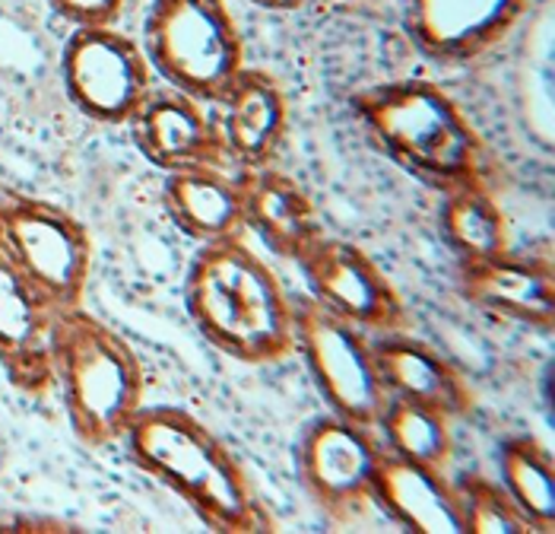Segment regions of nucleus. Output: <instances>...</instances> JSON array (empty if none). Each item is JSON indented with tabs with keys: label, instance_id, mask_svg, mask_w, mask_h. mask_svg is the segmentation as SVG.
<instances>
[{
	"label": "nucleus",
	"instance_id": "nucleus-1",
	"mask_svg": "<svg viewBox=\"0 0 555 534\" xmlns=\"http://www.w3.org/2000/svg\"><path fill=\"white\" fill-rule=\"evenodd\" d=\"M130 465L175 493L210 532L260 534L276 522L238 455L191 410L146 404L125 436Z\"/></svg>",
	"mask_w": 555,
	"mask_h": 534
},
{
	"label": "nucleus",
	"instance_id": "nucleus-2",
	"mask_svg": "<svg viewBox=\"0 0 555 534\" xmlns=\"http://www.w3.org/2000/svg\"><path fill=\"white\" fill-rule=\"evenodd\" d=\"M349 105L387 160L426 188L438 194L473 185L495 188V156L486 137L444 87L397 77L352 92Z\"/></svg>",
	"mask_w": 555,
	"mask_h": 534
},
{
	"label": "nucleus",
	"instance_id": "nucleus-3",
	"mask_svg": "<svg viewBox=\"0 0 555 534\" xmlns=\"http://www.w3.org/2000/svg\"><path fill=\"white\" fill-rule=\"evenodd\" d=\"M184 309L204 341L238 363L270 366L296 354V300L245 236L197 245Z\"/></svg>",
	"mask_w": 555,
	"mask_h": 534
},
{
	"label": "nucleus",
	"instance_id": "nucleus-4",
	"mask_svg": "<svg viewBox=\"0 0 555 534\" xmlns=\"http://www.w3.org/2000/svg\"><path fill=\"white\" fill-rule=\"evenodd\" d=\"M54 392L70 433L89 448H108L125 443L146 407V372L125 334L86 306H64L54 328Z\"/></svg>",
	"mask_w": 555,
	"mask_h": 534
},
{
	"label": "nucleus",
	"instance_id": "nucleus-5",
	"mask_svg": "<svg viewBox=\"0 0 555 534\" xmlns=\"http://www.w3.org/2000/svg\"><path fill=\"white\" fill-rule=\"evenodd\" d=\"M143 51L159 84L216 105L248 67L238 23L225 0H153Z\"/></svg>",
	"mask_w": 555,
	"mask_h": 534
},
{
	"label": "nucleus",
	"instance_id": "nucleus-6",
	"mask_svg": "<svg viewBox=\"0 0 555 534\" xmlns=\"http://www.w3.org/2000/svg\"><path fill=\"white\" fill-rule=\"evenodd\" d=\"M0 258L39 283L57 306H83L92 236L67 207L0 181Z\"/></svg>",
	"mask_w": 555,
	"mask_h": 534
},
{
	"label": "nucleus",
	"instance_id": "nucleus-7",
	"mask_svg": "<svg viewBox=\"0 0 555 534\" xmlns=\"http://www.w3.org/2000/svg\"><path fill=\"white\" fill-rule=\"evenodd\" d=\"M296 354L305 359L308 376L331 414L375 430L387 404V389L372 334L305 296L296 303Z\"/></svg>",
	"mask_w": 555,
	"mask_h": 534
},
{
	"label": "nucleus",
	"instance_id": "nucleus-8",
	"mask_svg": "<svg viewBox=\"0 0 555 534\" xmlns=\"http://www.w3.org/2000/svg\"><path fill=\"white\" fill-rule=\"evenodd\" d=\"M61 80L86 118L108 128H128L159 84L140 39L118 26H74L61 51Z\"/></svg>",
	"mask_w": 555,
	"mask_h": 534
},
{
	"label": "nucleus",
	"instance_id": "nucleus-9",
	"mask_svg": "<svg viewBox=\"0 0 555 534\" xmlns=\"http://www.w3.org/2000/svg\"><path fill=\"white\" fill-rule=\"evenodd\" d=\"M299 270L305 274L308 296L359 331L372 338L413 331L406 300L365 249L324 232L299 258Z\"/></svg>",
	"mask_w": 555,
	"mask_h": 534
},
{
	"label": "nucleus",
	"instance_id": "nucleus-10",
	"mask_svg": "<svg viewBox=\"0 0 555 534\" xmlns=\"http://www.w3.org/2000/svg\"><path fill=\"white\" fill-rule=\"evenodd\" d=\"M382 461V440L372 427L340 414L314 417L301 430L296 474L305 496L327 519H352L372 506V484Z\"/></svg>",
	"mask_w": 555,
	"mask_h": 534
},
{
	"label": "nucleus",
	"instance_id": "nucleus-11",
	"mask_svg": "<svg viewBox=\"0 0 555 534\" xmlns=\"http://www.w3.org/2000/svg\"><path fill=\"white\" fill-rule=\"evenodd\" d=\"M400 7L416 51L441 67H461L512 36L527 0H400Z\"/></svg>",
	"mask_w": 555,
	"mask_h": 534
},
{
	"label": "nucleus",
	"instance_id": "nucleus-12",
	"mask_svg": "<svg viewBox=\"0 0 555 534\" xmlns=\"http://www.w3.org/2000/svg\"><path fill=\"white\" fill-rule=\"evenodd\" d=\"M57 306L39 283L0 258V372L26 398L54 392Z\"/></svg>",
	"mask_w": 555,
	"mask_h": 534
},
{
	"label": "nucleus",
	"instance_id": "nucleus-13",
	"mask_svg": "<svg viewBox=\"0 0 555 534\" xmlns=\"http://www.w3.org/2000/svg\"><path fill=\"white\" fill-rule=\"evenodd\" d=\"M140 156L159 173L194 166H232L216 125L214 105L156 84L128 125Z\"/></svg>",
	"mask_w": 555,
	"mask_h": 534
},
{
	"label": "nucleus",
	"instance_id": "nucleus-14",
	"mask_svg": "<svg viewBox=\"0 0 555 534\" xmlns=\"http://www.w3.org/2000/svg\"><path fill=\"white\" fill-rule=\"evenodd\" d=\"M457 293L473 309L550 334L555 321V274L546 255L457 258Z\"/></svg>",
	"mask_w": 555,
	"mask_h": 534
},
{
	"label": "nucleus",
	"instance_id": "nucleus-15",
	"mask_svg": "<svg viewBox=\"0 0 555 534\" xmlns=\"http://www.w3.org/2000/svg\"><path fill=\"white\" fill-rule=\"evenodd\" d=\"M232 169L270 166L289 131V99L270 71L245 67L214 105Z\"/></svg>",
	"mask_w": 555,
	"mask_h": 534
},
{
	"label": "nucleus",
	"instance_id": "nucleus-16",
	"mask_svg": "<svg viewBox=\"0 0 555 534\" xmlns=\"http://www.w3.org/2000/svg\"><path fill=\"white\" fill-rule=\"evenodd\" d=\"M235 176L245 204V232L257 236V242L280 262L299 265L301 255L324 236L311 194L276 163L235 169Z\"/></svg>",
	"mask_w": 555,
	"mask_h": 534
},
{
	"label": "nucleus",
	"instance_id": "nucleus-17",
	"mask_svg": "<svg viewBox=\"0 0 555 534\" xmlns=\"http://www.w3.org/2000/svg\"><path fill=\"white\" fill-rule=\"evenodd\" d=\"M372 347H375L387 398L428 404L448 414L454 423L467 420L476 410V392L464 369L438 347L413 338V331L372 338Z\"/></svg>",
	"mask_w": 555,
	"mask_h": 534
},
{
	"label": "nucleus",
	"instance_id": "nucleus-18",
	"mask_svg": "<svg viewBox=\"0 0 555 534\" xmlns=\"http://www.w3.org/2000/svg\"><path fill=\"white\" fill-rule=\"evenodd\" d=\"M372 506L406 532L467 534L454 478L441 468L390 455L385 448L372 484Z\"/></svg>",
	"mask_w": 555,
	"mask_h": 534
},
{
	"label": "nucleus",
	"instance_id": "nucleus-19",
	"mask_svg": "<svg viewBox=\"0 0 555 534\" xmlns=\"http://www.w3.org/2000/svg\"><path fill=\"white\" fill-rule=\"evenodd\" d=\"M163 207L181 236L197 245L248 236L242 188L232 166H194L166 173Z\"/></svg>",
	"mask_w": 555,
	"mask_h": 534
},
{
	"label": "nucleus",
	"instance_id": "nucleus-20",
	"mask_svg": "<svg viewBox=\"0 0 555 534\" xmlns=\"http://www.w3.org/2000/svg\"><path fill=\"white\" fill-rule=\"evenodd\" d=\"M499 481L512 493L533 534L555 532V465L550 445L533 433H514L499 448Z\"/></svg>",
	"mask_w": 555,
	"mask_h": 534
},
{
	"label": "nucleus",
	"instance_id": "nucleus-21",
	"mask_svg": "<svg viewBox=\"0 0 555 534\" xmlns=\"http://www.w3.org/2000/svg\"><path fill=\"white\" fill-rule=\"evenodd\" d=\"M441 236L457 258H486L512 249L508 214L502 211L495 188L473 185L441 194Z\"/></svg>",
	"mask_w": 555,
	"mask_h": 534
},
{
	"label": "nucleus",
	"instance_id": "nucleus-22",
	"mask_svg": "<svg viewBox=\"0 0 555 534\" xmlns=\"http://www.w3.org/2000/svg\"><path fill=\"white\" fill-rule=\"evenodd\" d=\"M382 448L390 455L423 461L448 471L454 461V420L428 404L406 398H387L375 423Z\"/></svg>",
	"mask_w": 555,
	"mask_h": 534
},
{
	"label": "nucleus",
	"instance_id": "nucleus-23",
	"mask_svg": "<svg viewBox=\"0 0 555 534\" xmlns=\"http://www.w3.org/2000/svg\"><path fill=\"white\" fill-rule=\"evenodd\" d=\"M454 484L461 493L467 534H533L499 478H489L482 471H461Z\"/></svg>",
	"mask_w": 555,
	"mask_h": 534
},
{
	"label": "nucleus",
	"instance_id": "nucleus-24",
	"mask_svg": "<svg viewBox=\"0 0 555 534\" xmlns=\"http://www.w3.org/2000/svg\"><path fill=\"white\" fill-rule=\"evenodd\" d=\"M70 26H118L128 0H48Z\"/></svg>",
	"mask_w": 555,
	"mask_h": 534
},
{
	"label": "nucleus",
	"instance_id": "nucleus-25",
	"mask_svg": "<svg viewBox=\"0 0 555 534\" xmlns=\"http://www.w3.org/2000/svg\"><path fill=\"white\" fill-rule=\"evenodd\" d=\"M257 7H263V10H276V13H286V10H299L305 3H311V0H251Z\"/></svg>",
	"mask_w": 555,
	"mask_h": 534
}]
</instances>
